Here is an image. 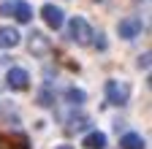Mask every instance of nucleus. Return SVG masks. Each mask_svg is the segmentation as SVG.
<instances>
[{
  "instance_id": "1",
  "label": "nucleus",
  "mask_w": 152,
  "mask_h": 149,
  "mask_svg": "<svg viewBox=\"0 0 152 149\" xmlns=\"http://www.w3.org/2000/svg\"><path fill=\"white\" fill-rule=\"evenodd\" d=\"M68 33H71V41H76L79 46H84V44H90L92 41V27H90V22L84 19V16H73V19L68 22Z\"/></svg>"
},
{
  "instance_id": "2",
  "label": "nucleus",
  "mask_w": 152,
  "mask_h": 149,
  "mask_svg": "<svg viewBox=\"0 0 152 149\" xmlns=\"http://www.w3.org/2000/svg\"><path fill=\"white\" fill-rule=\"evenodd\" d=\"M106 98L111 106H125L130 98V87L120 84V81H106Z\"/></svg>"
},
{
  "instance_id": "3",
  "label": "nucleus",
  "mask_w": 152,
  "mask_h": 149,
  "mask_svg": "<svg viewBox=\"0 0 152 149\" xmlns=\"http://www.w3.org/2000/svg\"><path fill=\"white\" fill-rule=\"evenodd\" d=\"M141 27L144 25L139 16H125L117 25V33H120V38H136V35H141Z\"/></svg>"
},
{
  "instance_id": "4",
  "label": "nucleus",
  "mask_w": 152,
  "mask_h": 149,
  "mask_svg": "<svg viewBox=\"0 0 152 149\" xmlns=\"http://www.w3.org/2000/svg\"><path fill=\"white\" fill-rule=\"evenodd\" d=\"M6 81H8V87L11 89H27L30 87V73L25 71V68H11L8 71V76H6Z\"/></svg>"
},
{
  "instance_id": "5",
  "label": "nucleus",
  "mask_w": 152,
  "mask_h": 149,
  "mask_svg": "<svg viewBox=\"0 0 152 149\" xmlns=\"http://www.w3.org/2000/svg\"><path fill=\"white\" fill-rule=\"evenodd\" d=\"M41 16H44V22L49 25V27H63V22H65V16H63V11L57 8V6H52V3H46L44 8H41Z\"/></svg>"
},
{
  "instance_id": "6",
  "label": "nucleus",
  "mask_w": 152,
  "mask_h": 149,
  "mask_svg": "<svg viewBox=\"0 0 152 149\" xmlns=\"http://www.w3.org/2000/svg\"><path fill=\"white\" fill-rule=\"evenodd\" d=\"M27 46H30L33 54H46V52H49V38H46L44 33L33 30V33H30V38H27Z\"/></svg>"
},
{
  "instance_id": "7",
  "label": "nucleus",
  "mask_w": 152,
  "mask_h": 149,
  "mask_svg": "<svg viewBox=\"0 0 152 149\" xmlns=\"http://www.w3.org/2000/svg\"><path fill=\"white\" fill-rule=\"evenodd\" d=\"M19 41H22V35L16 27H0V49H14Z\"/></svg>"
},
{
  "instance_id": "8",
  "label": "nucleus",
  "mask_w": 152,
  "mask_h": 149,
  "mask_svg": "<svg viewBox=\"0 0 152 149\" xmlns=\"http://www.w3.org/2000/svg\"><path fill=\"white\" fill-rule=\"evenodd\" d=\"M14 19L16 22H22V25H27V22H33V6L30 3H25V0H19V3H14Z\"/></svg>"
},
{
  "instance_id": "9",
  "label": "nucleus",
  "mask_w": 152,
  "mask_h": 149,
  "mask_svg": "<svg viewBox=\"0 0 152 149\" xmlns=\"http://www.w3.org/2000/svg\"><path fill=\"white\" fill-rule=\"evenodd\" d=\"M82 146H87V149H103V146H106V133H101V130H92V133L84 136Z\"/></svg>"
},
{
  "instance_id": "10",
  "label": "nucleus",
  "mask_w": 152,
  "mask_h": 149,
  "mask_svg": "<svg viewBox=\"0 0 152 149\" xmlns=\"http://www.w3.org/2000/svg\"><path fill=\"white\" fill-rule=\"evenodd\" d=\"M120 149H144V138L139 133H125L120 138Z\"/></svg>"
},
{
  "instance_id": "11",
  "label": "nucleus",
  "mask_w": 152,
  "mask_h": 149,
  "mask_svg": "<svg viewBox=\"0 0 152 149\" xmlns=\"http://www.w3.org/2000/svg\"><path fill=\"white\" fill-rule=\"evenodd\" d=\"M84 98H87L84 89H76V87L68 89V100H71V103H84Z\"/></svg>"
},
{
  "instance_id": "12",
  "label": "nucleus",
  "mask_w": 152,
  "mask_h": 149,
  "mask_svg": "<svg viewBox=\"0 0 152 149\" xmlns=\"http://www.w3.org/2000/svg\"><path fill=\"white\" fill-rule=\"evenodd\" d=\"M57 149H73V146L71 144H63V146H57Z\"/></svg>"
}]
</instances>
